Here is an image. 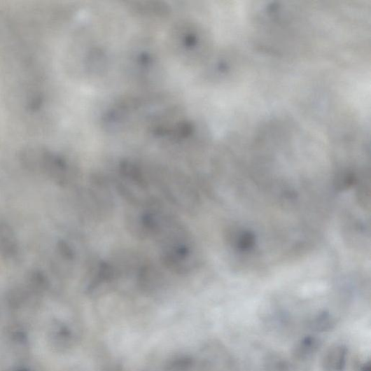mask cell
<instances>
[{
    "label": "cell",
    "instance_id": "6da1fadb",
    "mask_svg": "<svg viewBox=\"0 0 371 371\" xmlns=\"http://www.w3.org/2000/svg\"><path fill=\"white\" fill-rule=\"evenodd\" d=\"M170 34L172 51L183 63L192 64L198 61L204 49L202 29L192 22L176 24Z\"/></svg>",
    "mask_w": 371,
    "mask_h": 371
},
{
    "label": "cell",
    "instance_id": "7a4b0ae2",
    "mask_svg": "<svg viewBox=\"0 0 371 371\" xmlns=\"http://www.w3.org/2000/svg\"><path fill=\"white\" fill-rule=\"evenodd\" d=\"M157 58L149 50H136L132 57V66L136 75L147 80L157 73Z\"/></svg>",
    "mask_w": 371,
    "mask_h": 371
},
{
    "label": "cell",
    "instance_id": "3957f363",
    "mask_svg": "<svg viewBox=\"0 0 371 371\" xmlns=\"http://www.w3.org/2000/svg\"><path fill=\"white\" fill-rule=\"evenodd\" d=\"M18 252V240L11 226L6 223H0V253L4 258L11 259Z\"/></svg>",
    "mask_w": 371,
    "mask_h": 371
},
{
    "label": "cell",
    "instance_id": "277c9868",
    "mask_svg": "<svg viewBox=\"0 0 371 371\" xmlns=\"http://www.w3.org/2000/svg\"><path fill=\"white\" fill-rule=\"evenodd\" d=\"M347 357V349L344 345H336L330 348L323 359V367L326 371H344Z\"/></svg>",
    "mask_w": 371,
    "mask_h": 371
},
{
    "label": "cell",
    "instance_id": "5b68a950",
    "mask_svg": "<svg viewBox=\"0 0 371 371\" xmlns=\"http://www.w3.org/2000/svg\"><path fill=\"white\" fill-rule=\"evenodd\" d=\"M320 346L321 342L316 337H305L296 344L293 356L299 360H308L317 353Z\"/></svg>",
    "mask_w": 371,
    "mask_h": 371
},
{
    "label": "cell",
    "instance_id": "8992f818",
    "mask_svg": "<svg viewBox=\"0 0 371 371\" xmlns=\"http://www.w3.org/2000/svg\"><path fill=\"white\" fill-rule=\"evenodd\" d=\"M335 326L334 318L328 313L317 316L311 323V327L315 332H324L332 330Z\"/></svg>",
    "mask_w": 371,
    "mask_h": 371
},
{
    "label": "cell",
    "instance_id": "52a82bcc",
    "mask_svg": "<svg viewBox=\"0 0 371 371\" xmlns=\"http://www.w3.org/2000/svg\"><path fill=\"white\" fill-rule=\"evenodd\" d=\"M267 367V371H290L288 364L280 358L273 359Z\"/></svg>",
    "mask_w": 371,
    "mask_h": 371
},
{
    "label": "cell",
    "instance_id": "ba28073f",
    "mask_svg": "<svg viewBox=\"0 0 371 371\" xmlns=\"http://www.w3.org/2000/svg\"><path fill=\"white\" fill-rule=\"evenodd\" d=\"M360 371H370V363L369 361L361 366Z\"/></svg>",
    "mask_w": 371,
    "mask_h": 371
}]
</instances>
